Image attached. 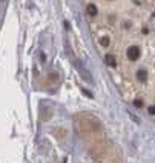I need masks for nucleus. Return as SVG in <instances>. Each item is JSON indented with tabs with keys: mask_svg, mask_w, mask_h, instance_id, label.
I'll return each instance as SVG.
<instances>
[{
	"mask_svg": "<svg viewBox=\"0 0 155 163\" xmlns=\"http://www.w3.org/2000/svg\"><path fill=\"white\" fill-rule=\"evenodd\" d=\"M134 105H135L137 108H141V106H143V102H141V100H135Z\"/></svg>",
	"mask_w": 155,
	"mask_h": 163,
	"instance_id": "obj_6",
	"label": "nucleus"
},
{
	"mask_svg": "<svg viewBox=\"0 0 155 163\" xmlns=\"http://www.w3.org/2000/svg\"><path fill=\"white\" fill-rule=\"evenodd\" d=\"M86 12H88V16H91V17L97 16V6L94 3H89V5L86 6Z\"/></svg>",
	"mask_w": 155,
	"mask_h": 163,
	"instance_id": "obj_3",
	"label": "nucleus"
},
{
	"mask_svg": "<svg viewBox=\"0 0 155 163\" xmlns=\"http://www.w3.org/2000/svg\"><path fill=\"white\" fill-rule=\"evenodd\" d=\"M83 92H85V94H86V96H88V97H92V94H91V92H88V91H86V89H83Z\"/></svg>",
	"mask_w": 155,
	"mask_h": 163,
	"instance_id": "obj_8",
	"label": "nucleus"
},
{
	"mask_svg": "<svg viewBox=\"0 0 155 163\" xmlns=\"http://www.w3.org/2000/svg\"><path fill=\"white\" fill-rule=\"evenodd\" d=\"M148 111H149V114H152V115H154V114H155V106H149V109H148Z\"/></svg>",
	"mask_w": 155,
	"mask_h": 163,
	"instance_id": "obj_7",
	"label": "nucleus"
},
{
	"mask_svg": "<svg viewBox=\"0 0 155 163\" xmlns=\"http://www.w3.org/2000/svg\"><path fill=\"white\" fill-rule=\"evenodd\" d=\"M127 58L132 60V62L138 60V58H140V49L137 46H131L129 49H127Z\"/></svg>",
	"mask_w": 155,
	"mask_h": 163,
	"instance_id": "obj_1",
	"label": "nucleus"
},
{
	"mask_svg": "<svg viewBox=\"0 0 155 163\" xmlns=\"http://www.w3.org/2000/svg\"><path fill=\"white\" fill-rule=\"evenodd\" d=\"M100 43H101V46H104V48L109 46V39L108 37H101L100 39Z\"/></svg>",
	"mask_w": 155,
	"mask_h": 163,
	"instance_id": "obj_5",
	"label": "nucleus"
},
{
	"mask_svg": "<svg viewBox=\"0 0 155 163\" xmlns=\"http://www.w3.org/2000/svg\"><path fill=\"white\" fill-rule=\"evenodd\" d=\"M104 62H106V65L111 66V68H114L115 65H117V58H115L112 54H106V56H104Z\"/></svg>",
	"mask_w": 155,
	"mask_h": 163,
	"instance_id": "obj_2",
	"label": "nucleus"
},
{
	"mask_svg": "<svg viewBox=\"0 0 155 163\" xmlns=\"http://www.w3.org/2000/svg\"><path fill=\"white\" fill-rule=\"evenodd\" d=\"M111 2H112V0H111Z\"/></svg>",
	"mask_w": 155,
	"mask_h": 163,
	"instance_id": "obj_9",
	"label": "nucleus"
},
{
	"mask_svg": "<svg viewBox=\"0 0 155 163\" xmlns=\"http://www.w3.org/2000/svg\"><path fill=\"white\" fill-rule=\"evenodd\" d=\"M137 75H138L140 82H146V80H148V72H146L144 69H140L138 72H137Z\"/></svg>",
	"mask_w": 155,
	"mask_h": 163,
	"instance_id": "obj_4",
	"label": "nucleus"
}]
</instances>
